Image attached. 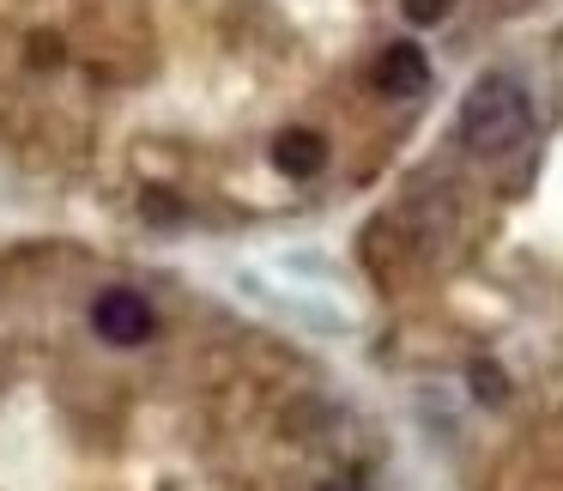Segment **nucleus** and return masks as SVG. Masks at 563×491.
<instances>
[{
    "instance_id": "5",
    "label": "nucleus",
    "mask_w": 563,
    "mask_h": 491,
    "mask_svg": "<svg viewBox=\"0 0 563 491\" xmlns=\"http://www.w3.org/2000/svg\"><path fill=\"white\" fill-rule=\"evenodd\" d=\"M466 377H473V394H478V401H490V406H497L503 394H509V382H503V370H497V364H485V358H478V364L466 370Z\"/></svg>"
},
{
    "instance_id": "3",
    "label": "nucleus",
    "mask_w": 563,
    "mask_h": 491,
    "mask_svg": "<svg viewBox=\"0 0 563 491\" xmlns=\"http://www.w3.org/2000/svg\"><path fill=\"white\" fill-rule=\"evenodd\" d=\"M369 86H376V98H424L430 91V62L418 43H388V50L376 55V67H369Z\"/></svg>"
},
{
    "instance_id": "4",
    "label": "nucleus",
    "mask_w": 563,
    "mask_h": 491,
    "mask_svg": "<svg viewBox=\"0 0 563 491\" xmlns=\"http://www.w3.org/2000/svg\"><path fill=\"white\" fill-rule=\"evenodd\" d=\"M273 164H279L291 183H309V176L328 164V140H321L316 128H285V134L273 140Z\"/></svg>"
},
{
    "instance_id": "8",
    "label": "nucleus",
    "mask_w": 563,
    "mask_h": 491,
    "mask_svg": "<svg viewBox=\"0 0 563 491\" xmlns=\"http://www.w3.org/2000/svg\"><path fill=\"white\" fill-rule=\"evenodd\" d=\"M316 491H369L364 479H352V473H333V479H321Z\"/></svg>"
},
{
    "instance_id": "6",
    "label": "nucleus",
    "mask_w": 563,
    "mask_h": 491,
    "mask_svg": "<svg viewBox=\"0 0 563 491\" xmlns=\"http://www.w3.org/2000/svg\"><path fill=\"white\" fill-rule=\"evenodd\" d=\"M400 13L412 19V25H442V19L454 13V0H400Z\"/></svg>"
},
{
    "instance_id": "2",
    "label": "nucleus",
    "mask_w": 563,
    "mask_h": 491,
    "mask_svg": "<svg viewBox=\"0 0 563 491\" xmlns=\"http://www.w3.org/2000/svg\"><path fill=\"white\" fill-rule=\"evenodd\" d=\"M91 334L128 352V346H146L158 334V316H152V304L140 292L115 285V292H98V304H91Z\"/></svg>"
},
{
    "instance_id": "1",
    "label": "nucleus",
    "mask_w": 563,
    "mask_h": 491,
    "mask_svg": "<svg viewBox=\"0 0 563 491\" xmlns=\"http://www.w3.org/2000/svg\"><path fill=\"white\" fill-rule=\"evenodd\" d=\"M533 134V98L521 91V79L485 74L473 79V91L461 98V146L473 159H503Z\"/></svg>"
},
{
    "instance_id": "7",
    "label": "nucleus",
    "mask_w": 563,
    "mask_h": 491,
    "mask_svg": "<svg viewBox=\"0 0 563 491\" xmlns=\"http://www.w3.org/2000/svg\"><path fill=\"white\" fill-rule=\"evenodd\" d=\"M31 67H62V37L37 31V37H31Z\"/></svg>"
}]
</instances>
